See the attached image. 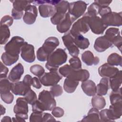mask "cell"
Here are the masks:
<instances>
[{
  "label": "cell",
  "mask_w": 122,
  "mask_h": 122,
  "mask_svg": "<svg viewBox=\"0 0 122 122\" xmlns=\"http://www.w3.org/2000/svg\"><path fill=\"white\" fill-rule=\"evenodd\" d=\"M0 78H5L7 77V74L9 72V69L5 66V65L2 62H0Z\"/></svg>",
  "instance_id": "cell-49"
},
{
  "label": "cell",
  "mask_w": 122,
  "mask_h": 122,
  "mask_svg": "<svg viewBox=\"0 0 122 122\" xmlns=\"http://www.w3.org/2000/svg\"><path fill=\"white\" fill-rule=\"evenodd\" d=\"M60 44L58 39L55 37H50L44 41L42 46L36 52L37 59L40 61H47L49 56L55 51Z\"/></svg>",
  "instance_id": "cell-4"
},
{
  "label": "cell",
  "mask_w": 122,
  "mask_h": 122,
  "mask_svg": "<svg viewBox=\"0 0 122 122\" xmlns=\"http://www.w3.org/2000/svg\"><path fill=\"white\" fill-rule=\"evenodd\" d=\"M112 2V0H96L94 2L98 5L100 8L108 7V6Z\"/></svg>",
  "instance_id": "cell-52"
},
{
  "label": "cell",
  "mask_w": 122,
  "mask_h": 122,
  "mask_svg": "<svg viewBox=\"0 0 122 122\" xmlns=\"http://www.w3.org/2000/svg\"><path fill=\"white\" fill-rule=\"evenodd\" d=\"M92 105L97 109L101 110L106 105V101L104 98L101 95H94L91 100Z\"/></svg>",
  "instance_id": "cell-30"
},
{
  "label": "cell",
  "mask_w": 122,
  "mask_h": 122,
  "mask_svg": "<svg viewBox=\"0 0 122 122\" xmlns=\"http://www.w3.org/2000/svg\"><path fill=\"white\" fill-rule=\"evenodd\" d=\"M122 56L117 53L111 54L107 58V63L112 66H122Z\"/></svg>",
  "instance_id": "cell-32"
},
{
  "label": "cell",
  "mask_w": 122,
  "mask_h": 122,
  "mask_svg": "<svg viewBox=\"0 0 122 122\" xmlns=\"http://www.w3.org/2000/svg\"><path fill=\"white\" fill-rule=\"evenodd\" d=\"M0 97L2 100L7 104H10L14 99V96L10 92L0 93Z\"/></svg>",
  "instance_id": "cell-45"
},
{
  "label": "cell",
  "mask_w": 122,
  "mask_h": 122,
  "mask_svg": "<svg viewBox=\"0 0 122 122\" xmlns=\"http://www.w3.org/2000/svg\"><path fill=\"white\" fill-rule=\"evenodd\" d=\"M64 110L59 107H55L51 110L52 115L56 118L61 117L64 115Z\"/></svg>",
  "instance_id": "cell-48"
},
{
  "label": "cell",
  "mask_w": 122,
  "mask_h": 122,
  "mask_svg": "<svg viewBox=\"0 0 122 122\" xmlns=\"http://www.w3.org/2000/svg\"><path fill=\"white\" fill-rule=\"evenodd\" d=\"M13 22V18L9 15L3 16L0 20V25H6L8 27L10 26Z\"/></svg>",
  "instance_id": "cell-46"
},
{
  "label": "cell",
  "mask_w": 122,
  "mask_h": 122,
  "mask_svg": "<svg viewBox=\"0 0 122 122\" xmlns=\"http://www.w3.org/2000/svg\"><path fill=\"white\" fill-rule=\"evenodd\" d=\"M31 85L33 87H34L36 89H39L41 87V83L39 79H38V78H37L36 77H32Z\"/></svg>",
  "instance_id": "cell-53"
},
{
  "label": "cell",
  "mask_w": 122,
  "mask_h": 122,
  "mask_svg": "<svg viewBox=\"0 0 122 122\" xmlns=\"http://www.w3.org/2000/svg\"><path fill=\"white\" fill-rule=\"evenodd\" d=\"M100 112L98 109L95 108H91L87 113L86 116H85L81 122H100Z\"/></svg>",
  "instance_id": "cell-26"
},
{
  "label": "cell",
  "mask_w": 122,
  "mask_h": 122,
  "mask_svg": "<svg viewBox=\"0 0 122 122\" xmlns=\"http://www.w3.org/2000/svg\"><path fill=\"white\" fill-rule=\"evenodd\" d=\"M28 103L24 97H19L16 100V103L13 108V112L17 113H28Z\"/></svg>",
  "instance_id": "cell-22"
},
{
  "label": "cell",
  "mask_w": 122,
  "mask_h": 122,
  "mask_svg": "<svg viewBox=\"0 0 122 122\" xmlns=\"http://www.w3.org/2000/svg\"><path fill=\"white\" fill-rule=\"evenodd\" d=\"M59 72L62 76L77 81H84L90 77V73L85 69L75 70L70 65H64L59 69Z\"/></svg>",
  "instance_id": "cell-2"
},
{
  "label": "cell",
  "mask_w": 122,
  "mask_h": 122,
  "mask_svg": "<svg viewBox=\"0 0 122 122\" xmlns=\"http://www.w3.org/2000/svg\"><path fill=\"white\" fill-rule=\"evenodd\" d=\"M30 71L31 73L38 76L39 78L41 77L44 73V69L39 64H35L30 67Z\"/></svg>",
  "instance_id": "cell-39"
},
{
  "label": "cell",
  "mask_w": 122,
  "mask_h": 122,
  "mask_svg": "<svg viewBox=\"0 0 122 122\" xmlns=\"http://www.w3.org/2000/svg\"><path fill=\"white\" fill-rule=\"evenodd\" d=\"M72 22L70 15L67 12L64 17L57 25V30L61 33L67 32L71 28Z\"/></svg>",
  "instance_id": "cell-20"
},
{
  "label": "cell",
  "mask_w": 122,
  "mask_h": 122,
  "mask_svg": "<svg viewBox=\"0 0 122 122\" xmlns=\"http://www.w3.org/2000/svg\"><path fill=\"white\" fill-rule=\"evenodd\" d=\"M112 11L111 9L109 7H101L100 8L99 14L102 17V16L107 14Z\"/></svg>",
  "instance_id": "cell-55"
},
{
  "label": "cell",
  "mask_w": 122,
  "mask_h": 122,
  "mask_svg": "<svg viewBox=\"0 0 122 122\" xmlns=\"http://www.w3.org/2000/svg\"><path fill=\"white\" fill-rule=\"evenodd\" d=\"M6 109L2 106V105H0V115H2L5 113Z\"/></svg>",
  "instance_id": "cell-58"
},
{
  "label": "cell",
  "mask_w": 122,
  "mask_h": 122,
  "mask_svg": "<svg viewBox=\"0 0 122 122\" xmlns=\"http://www.w3.org/2000/svg\"><path fill=\"white\" fill-rule=\"evenodd\" d=\"M32 77L30 75L27 74L24 76L22 81L27 85L30 87L32 83Z\"/></svg>",
  "instance_id": "cell-56"
},
{
  "label": "cell",
  "mask_w": 122,
  "mask_h": 122,
  "mask_svg": "<svg viewBox=\"0 0 122 122\" xmlns=\"http://www.w3.org/2000/svg\"><path fill=\"white\" fill-rule=\"evenodd\" d=\"M28 118V113H17L15 114V117L12 118L13 122H26V120Z\"/></svg>",
  "instance_id": "cell-47"
},
{
  "label": "cell",
  "mask_w": 122,
  "mask_h": 122,
  "mask_svg": "<svg viewBox=\"0 0 122 122\" xmlns=\"http://www.w3.org/2000/svg\"><path fill=\"white\" fill-rule=\"evenodd\" d=\"M59 0H36L33 1L36 5H39V11L41 17L48 18L52 17L56 12L55 5Z\"/></svg>",
  "instance_id": "cell-5"
},
{
  "label": "cell",
  "mask_w": 122,
  "mask_h": 122,
  "mask_svg": "<svg viewBox=\"0 0 122 122\" xmlns=\"http://www.w3.org/2000/svg\"><path fill=\"white\" fill-rule=\"evenodd\" d=\"M112 42L104 35L98 37L95 40L93 47L97 51L102 52L107 49L112 47Z\"/></svg>",
  "instance_id": "cell-17"
},
{
  "label": "cell",
  "mask_w": 122,
  "mask_h": 122,
  "mask_svg": "<svg viewBox=\"0 0 122 122\" xmlns=\"http://www.w3.org/2000/svg\"><path fill=\"white\" fill-rule=\"evenodd\" d=\"M119 71L117 68L110 65L107 63L102 65L98 69V73L100 76L109 79L116 76Z\"/></svg>",
  "instance_id": "cell-15"
},
{
  "label": "cell",
  "mask_w": 122,
  "mask_h": 122,
  "mask_svg": "<svg viewBox=\"0 0 122 122\" xmlns=\"http://www.w3.org/2000/svg\"><path fill=\"white\" fill-rule=\"evenodd\" d=\"M43 112H33L30 117V122H42L43 118Z\"/></svg>",
  "instance_id": "cell-43"
},
{
  "label": "cell",
  "mask_w": 122,
  "mask_h": 122,
  "mask_svg": "<svg viewBox=\"0 0 122 122\" xmlns=\"http://www.w3.org/2000/svg\"><path fill=\"white\" fill-rule=\"evenodd\" d=\"M120 34L119 29L117 28L111 27L107 30L105 35L112 42L113 40L119 35Z\"/></svg>",
  "instance_id": "cell-37"
},
{
  "label": "cell",
  "mask_w": 122,
  "mask_h": 122,
  "mask_svg": "<svg viewBox=\"0 0 122 122\" xmlns=\"http://www.w3.org/2000/svg\"><path fill=\"white\" fill-rule=\"evenodd\" d=\"M81 60L87 66L96 65L100 62V59L97 56H94L92 52L86 51L81 54Z\"/></svg>",
  "instance_id": "cell-23"
},
{
  "label": "cell",
  "mask_w": 122,
  "mask_h": 122,
  "mask_svg": "<svg viewBox=\"0 0 122 122\" xmlns=\"http://www.w3.org/2000/svg\"><path fill=\"white\" fill-rule=\"evenodd\" d=\"M109 109L113 120L120 118L122 115V102L112 104Z\"/></svg>",
  "instance_id": "cell-24"
},
{
  "label": "cell",
  "mask_w": 122,
  "mask_h": 122,
  "mask_svg": "<svg viewBox=\"0 0 122 122\" xmlns=\"http://www.w3.org/2000/svg\"><path fill=\"white\" fill-rule=\"evenodd\" d=\"M67 54L64 49L58 48L48 57L45 67L50 71L58 70L59 67L65 63L67 60Z\"/></svg>",
  "instance_id": "cell-3"
},
{
  "label": "cell",
  "mask_w": 122,
  "mask_h": 122,
  "mask_svg": "<svg viewBox=\"0 0 122 122\" xmlns=\"http://www.w3.org/2000/svg\"><path fill=\"white\" fill-rule=\"evenodd\" d=\"M23 73V66L21 63H19L11 70L8 75V79L13 83L19 81Z\"/></svg>",
  "instance_id": "cell-18"
},
{
  "label": "cell",
  "mask_w": 122,
  "mask_h": 122,
  "mask_svg": "<svg viewBox=\"0 0 122 122\" xmlns=\"http://www.w3.org/2000/svg\"><path fill=\"white\" fill-rule=\"evenodd\" d=\"M122 12L111 11L101 17L103 23L108 26H121L122 25Z\"/></svg>",
  "instance_id": "cell-11"
},
{
  "label": "cell",
  "mask_w": 122,
  "mask_h": 122,
  "mask_svg": "<svg viewBox=\"0 0 122 122\" xmlns=\"http://www.w3.org/2000/svg\"><path fill=\"white\" fill-rule=\"evenodd\" d=\"M19 56H14L6 52L2 53L1 59L3 64L6 66H11L17 61L19 59Z\"/></svg>",
  "instance_id": "cell-31"
},
{
  "label": "cell",
  "mask_w": 122,
  "mask_h": 122,
  "mask_svg": "<svg viewBox=\"0 0 122 122\" xmlns=\"http://www.w3.org/2000/svg\"><path fill=\"white\" fill-rule=\"evenodd\" d=\"M96 88L97 95L101 96L105 95L110 88L109 79L106 78H102L100 80L99 83L97 85Z\"/></svg>",
  "instance_id": "cell-25"
},
{
  "label": "cell",
  "mask_w": 122,
  "mask_h": 122,
  "mask_svg": "<svg viewBox=\"0 0 122 122\" xmlns=\"http://www.w3.org/2000/svg\"><path fill=\"white\" fill-rule=\"evenodd\" d=\"M11 15L14 19L17 20H20L23 15V11H18L13 8L11 11Z\"/></svg>",
  "instance_id": "cell-51"
},
{
  "label": "cell",
  "mask_w": 122,
  "mask_h": 122,
  "mask_svg": "<svg viewBox=\"0 0 122 122\" xmlns=\"http://www.w3.org/2000/svg\"><path fill=\"white\" fill-rule=\"evenodd\" d=\"M12 82L7 78L0 79V93H5L10 92Z\"/></svg>",
  "instance_id": "cell-35"
},
{
  "label": "cell",
  "mask_w": 122,
  "mask_h": 122,
  "mask_svg": "<svg viewBox=\"0 0 122 122\" xmlns=\"http://www.w3.org/2000/svg\"><path fill=\"white\" fill-rule=\"evenodd\" d=\"M112 44L114 45L120 51H121L122 46V38L120 34L117 36L113 40Z\"/></svg>",
  "instance_id": "cell-50"
},
{
  "label": "cell",
  "mask_w": 122,
  "mask_h": 122,
  "mask_svg": "<svg viewBox=\"0 0 122 122\" xmlns=\"http://www.w3.org/2000/svg\"><path fill=\"white\" fill-rule=\"evenodd\" d=\"M81 87L83 92L89 96H93L96 93V86L94 82L92 80H87L82 81Z\"/></svg>",
  "instance_id": "cell-21"
},
{
  "label": "cell",
  "mask_w": 122,
  "mask_h": 122,
  "mask_svg": "<svg viewBox=\"0 0 122 122\" xmlns=\"http://www.w3.org/2000/svg\"><path fill=\"white\" fill-rule=\"evenodd\" d=\"M87 6V4L82 0L69 3L68 12L70 15L72 22L84 15Z\"/></svg>",
  "instance_id": "cell-6"
},
{
  "label": "cell",
  "mask_w": 122,
  "mask_h": 122,
  "mask_svg": "<svg viewBox=\"0 0 122 122\" xmlns=\"http://www.w3.org/2000/svg\"><path fill=\"white\" fill-rule=\"evenodd\" d=\"M24 98L28 103L32 105L37 100V97L36 93L31 89H30L24 96Z\"/></svg>",
  "instance_id": "cell-41"
},
{
  "label": "cell",
  "mask_w": 122,
  "mask_h": 122,
  "mask_svg": "<svg viewBox=\"0 0 122 122\" xmlns=\"http://www.w3.org/2000/svg\"><path fill=\"white\" fill-rule=\"evenodd\" d=\"M21 57L25 61L31 63L35 60L34 46L27 42H24L21 49Z\"/></svg>",
  "instance_id": "cell-14"
},
{
  "label": "cell",
  "mask_w": 122,
  "mask_h": 122,
  "mask_svg": "<svg viewBox=\"0 0 122 122\" xmlns=\"http://www.w3.org/2000/svg\"><path fill=\"white\" fill-rule=\"evenodd\" d=\"M62 76L58 70L51 71L49 72H45L39 80L41 83L45 86H51L57 84L62 79Z\"/></svg>",
  "instance_id": "cell-10"
},
{
  "label": "cell",
  "mask_w": 122,
  "mask_h": 122,
  "mask_svg": "<svg viewBox=\"0 0 122 122\" xmlns=\"http://www.w3.org/2000/svg\"><path fill=\"white\" fill-rule=\"evenodd\" d=\"M89 28L95 34H102L108 27L103 22L101 18L98 16L89 17L88 21Z\"/></svg>",
  "instance_id": "cell-12"
},
{
  "label": "cell",
  "mask_w": 122,
  "mask_h": 122,
  "mask_svg": "<svg viewBox=\"0 0 122 122\" xmlns=\"http://www.w3.org/2000/svg\"><path fill=\"white\" fill-rule=\"evenodd\" d=\"M24 42V40L21 37L14 36L4 46L5 51L12 56H19Z\"/></svg>",
  "instance_id": "cell-8"
},
{
  "label": "cell",
  "mask_w": 122,
  "mask_h": 122,
  "mask_svg": "<svg viewBox=\"0 0 122 122\" xmlns=\"http://www.w3.org/2000/svg\"><path fill=\"white\" fill-rule=\"evenodd\" d=\"M122 82V71H119L116 76L109 79L110 87L112 91H116L120 88Z\"/></svg>",
  "instance_id": "cell-28"
},
{
  "label": "cell",
  "mask_w": 122,
  "mask_h": 122,
  "mask_svg": "<svg viewBox=\"0 0 122 122\" xmlns=\"http://www.w3.org/2000/svg\"><path fill=\"white\" fill-rule=\"evenodd\" d=\"M89 17L85 13L81 18L78 19L73 23L70 30L71 34L73 37L81 34V33H86L89 30L90 28L88 23Z\"/></svg>",
  "instance_id": "cell-7"
},
{
  "label": "cell",
  "mask_w": 122,
  "mask_h": 122,
  "mask_svg": "<svg viewBox=\"0 0 122 122\" xmlns=\"http://www.w3.org/2000/svg\"><path fill=\"white\" fill-rule=\"evenodd\" d=\"M13 3V9L20 11H23L25 10L26 8L31 3H33V1L28 0H12L10 1Z\"/></svg>",
  "instance_id": "cell-33"
},
{
  "label": "cell",
  "mask_w": 122,
  "mask_h": 122,
  "mask_svg": "<svg viewBox=\"0 0 122 122\" xmlns=\"http://www.w3.org/2000/svg\"><path fill=\"white\" fill-rule=\"evenodd\" d=\"M1 122H11V118L10 116H5L3 117V118L1 120Z\"/></svg>",
  "instance_id": "cell-57"
},
{
  "label": "cell",
  "mask_w": 122,
  "mask_h": 122,
  "mask_svg": "<svg viewBox=\"0 0 122 122\" xmlns=\"http://www.w3.org/2000/svg\"><path fill=\"white\" fill-rule=\"evenodd\" d=\"M74 42L78 48L82 50L88 48L90 45L89 40L83 37L81 34L74 37Z\"/></svg>",
  "instance_id": "cell-29"
},
{
  "label": "cell",
  "mask_w": 122,
  "mask_h": 122,
  "mask_svg": "<svg viewBox=\"0 0 122 122\" xmlns=\"http://www.w3.org/2000/svg\"><path fill=\"white\" fill-rule=\"evenodd\" d=\"M30 86L25 84L22 81L12 82L11 91L16 95L24 96L27 92L30 89Z\"/></svg>",
  "instance_id": "cell-19"
},
{
  "label": "cell",
  "mask_w": 122,
  "mask_h": 122,
  "mask_svg": "<svg viewBox=\"0 0 122 122\" xmlns=\"http://www.w3.org/2000/svg\"><path fill=\"white\" fill-rule=\"evenodd\" d=\"M50 92L54 97H58L62 94L63 90L61 85L57 84L51 87Z\"/></svg>",
  "instance_id": "cell-44"
},
{
  "label": "cell",
  "mask_w": 122,
  "mask_h": 122,
  "mask_svg": "<svg viewBox=\"0 0 122 122\" xmlns=\"http://www.w3.org/2000/svg\"><path fill=\"white\" fill-rule=\"evenodd\" d=\"M100 7L95 3L93 2L88 8L87 14L90 17L96 16L99 14Z\"/></svg>",
  "instance_id": "cell-40"
},
{
  "label": "cell",
  "mask_w": 122,
  "mask_h": 122,
  "mask_svg": "<svg viewBox=\"0 0 122 122\" xmlns=\"http://www.w3.org/2000/svg\"><path fill=\"white\" fill-rule=\"evenodd\" d=\"M56 105L54 96L50 91L43 90L39 95L37 99L32 104V112H43L51 111Z\"/></svg>",
  "instance_id": "cell-1"
},
{
  "label": "cell",
  "mask_w": 122,
  "mask_h": 122,
  "mask_svg": "<svg viewBox=\"0 0 122 122\" xmlns=\"http://www.w3.org/2000/svg\"><path fill=\"white\" fill-rule=\"evenodd\" d=\"M56 121L55 119L51 114L47 112L43 113L42 122H51V121Z\"/></svg>",
  "instance_id": "cell-54"
},
{
  "label": "cell",
  "mask_w": 122,
  "mask_h": 122,
  "mask_svg": "<svg viewBox=\"0 0 122 122\" xmlns=\"http://www.w3.org/2000/svg\"><path fill=\"white\" fill-rule=\"evenodd\" d=\"M70 65L75 70H79L81 69V62L78 56L73 57L69 60Z\"/></svg>",
  "instance_id": "cell-42"
},
{
  "label": "cell",
  "mask_w": 122,
  "mask_h": 122,
  "mask_svg": "<svg viewBox=\"0 0 122 122\" xmlns=\"http://www.w3.org/2000/svg\"><path fill=\"white\" fill-rule=\"evenodd\" d=\"M38 15V10L34 5H29L25 10V14L23 17L24 22L29 25L33 24Z\"/></svg>",
  "instance_id": "cell-16"
},
{
  "label": "cell",
  "mask_w": 122,
  "mask_h": 122,
  "mask_svg": "<svg viewBox=\"0 0 122 122\" xmlns=\"http://www.w3.org/2000/svg\"><path fill=\"white\" fill-rule=\"evenodd\" d=\"M110 101L111 104L114 103L122 102L121 88H120L116 91H112L110 94Z\"/></svg>",
  "instance_id": "cell-36"
},
{
  "label": "cell",
  "mask_w": 122,
  "mask_h": 122,
  "mask_svg": "<svg viewBox=\"0 0 122 122\" xmlns=\"http://www.w3.org/2000/svg\"><path fill=\"white\" fill-rule=\"evenodd\" d=\"M100 121L102 122H114L109 109H105L100 112Z\"/></svg>",
  "instance_id": "cell-38"
},
{
  "label": "cell",
  "mask_w": 122,
  "mask_h": 122,
  "mask_svg": "<svg viewBox=\"0 0 122 122\" xmlns=\"http://www.w3.org/2000/svg\"><path fill=\"white\" fill-rule=\"evenodd\" d=\"M62 40L64 45L69 51V54L72 57L78 56L80 51L79 48L75 44L74 37L71 34L70 31L62 37Z\"/></svg>",
  "instance_id": "cell-13"
},
{
  "label": "cell",
  "mask_w": 122,
  "mask_h": 122,
  "mask_svg": "<svg viewBox=\"0 0 122 122\" xmlns=\"http://www.w3.org/2000/svg\"><path fill=\"white\" fill-rule=\"evenodd\" d=\"M79 83V81L66 78L63 83L64 90L67 93H73L75 92Z\"/></svg>",
  "instance_id": "cell-27"
},
{
  "label": "cell",
  "mask_w": 122,
  "mask_h": 122,
  "mask_svg": "<svg viewBox=\"0 0 122 122\" xmlns=\"http://www.w3.org/2000/svg\"><path fill=\"white\" fill-rule=\"evenodd\" d=\"M10 30L9 27L6 25H0V35L1 45L5 44L10 37Z\"/></svg>",
  "instance_id": "cell-34"
},
{
  "label": "cell",
  "mask_w": 122,
  "mask_h": 122,
  "mask_svg": "<svg viewBox=\"0 0 122 122\" xmlns=\"http://www.w3.org/2000/svg\"><path fill=\"white\" fill-rule=\"evenodd\" d=\"M69 2L66 0H59L55 5L56 12L51 18L52 24L57 25L59 22L64 17L68 9Z\"/></svg>",
  "instance_id": "cell-9"
}]
</instances>
